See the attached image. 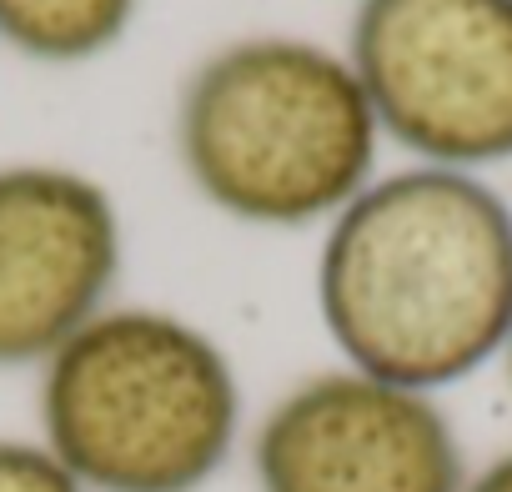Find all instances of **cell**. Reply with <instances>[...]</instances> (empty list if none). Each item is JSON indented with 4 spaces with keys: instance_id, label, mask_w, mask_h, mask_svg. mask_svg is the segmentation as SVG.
Segmentation results:
<instances>
[{
    "instance_id": "obj_1",
    "label": "cell",
    "mask_w": 512,
    "mask_h": 492,
    "mask_svg": "<svg viewBox=\"0 0 512 492\" xmlns=\"http://www.w3.org/2000/svg\"><path fill=\"white\" fill-rule=\"evenodd\" d=\"M317 317L342 367L442 397L507 352L512 206L477 176H372L322 236Z\"/></svg>"
},
{
    "instance_id": "obj_2",
    "label": "cell",
    "mask_w": 512,
    "mask_h": 492,
    "mask_svg": "<svg viewBox=\"0 0 512 492\" xmlns=\"http://www.w3.org/2000/svg\"><path fill=\"white\" fill-rule=\"evenodd\" d=\"M377 116L347 51L241 36L176 96V156L201 201L241 226H327L377 176Z\"/></svg>"
},
{
    "instance_id": "obj_3",
    "label": "cell",
    "mask_w": 512,
    "mask_h": 492,
    "mask_svg": "<svg viewBox=\"0 0 512 492\" xmlns=\"http://www.w3.org/2000/svg\"><path fill=\"white\" fill-rule=\"evenodd\" d=\"M36 422L86 492H206L246 437V392L206 327L111 302L41 367Z\"/></svg>"
},
{
    "instance_id": "obj_4",
    "label": "cell",
    "mask_w": 512,
    "mask_h": 492,
    "mask_svg": "<svg viewBox=\"0 0 512 492\" xmlns=\"http://www.w3.org/2000/svg\"><path fill=\"white\" fill-rule=\"evenodd\" d=\"M347 61L417 166L512 161V0H357Z\"/></svg>"
},
{
    "instance_id": "obj_5",
    "label": "cell",
    "mask_w": 512,
    "mask_h": 492,
    "mask_svg": "<svg viewBox=\"0 0 512 492\" xmlns=\"http://www.w3.org/2000/svg\"><path fill=\"white\" fill-rule=\"evenodd\" d=\"M256 492H467V447L432 392L322 367L246 437Z\"/></svg>"
},
{
    "instance_id": "obj_6",
    "label": "cell",
    "mask_w": 512,
    "mask_h": 492,
    "mask_svg": "<svg viewBox=\"0 0 512 492\" xmlns=\"http://www.w3.org/2000/svg\"><path fill=\"white\" fill-rule=\"evenodd\" d=\"M126 226L111 191L71 166H0V372H41L116 302Z\"/></svg>"
},
{
    "instance_id": "obj_7",
    "label": "cell",
    "mask_w": 512,
    "mask_h": 492,
    "mask_svg": "<svg viewBox=\"0 0 512 492\" xmlns=\"http://www.w3.org/2000/svg\"><path fill=\"white\" fill-rule=\"evenodd\" d=\"M141 0H0V46L36 66H86L136 21Z\"/></svg>"
},
{
    "instance_id": "obj_8",
    "label": "cell",
    "mask_w": 512,
    "mask_h": 492,
    "mask_svg": "<svg viewBox=\"0 0 512 492\" xmlns=\"http://www.w3.org/2000/svg\"><path fill=\"white\" fill-rule=\"evenodd\" d=\"M0 492H86L41 437H0Z\"/></svg>"
},
{
    "instance_id": "obj_9",
    "label": "cell",
    "mask_w": 512,
    "mask_h": 492,
    "mask_svg": "<svg viewBox=\"0 0 512 492\" xmlns=\"http://www.w3.org/2000/svg\"><path fill=\"white\" fill-rule=\"evenodd\" d=\"M467 492H512V452H502L487 467H477L467 477Z\"/></svg>"
},
{
    "instance_id": "obj_10",
    "label": "cell",
    "mask_w": 512,
    "mask_h": 492,
    "mask_svg": "<svg viewBox=\"0 0 512 492\" xmlns=\"http://www.w3.org/2000/svg\"><path fill=\"white\" fill-rule=\"evenodd\" d=\"M502 362H507V382H512V337H507V352H502Z\"/></svg>"
}]
</instances>
